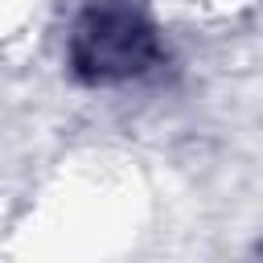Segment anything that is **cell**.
<instances>
[{"label":"cell","mask_w":263,"mask_h":263,"mask_svg":"<svg viewBox=\"0 0 263 263\" xmlns=\"http://www.w3.org/2000/svg\"><path fill=\"white\" fill-rule=\"evenodd\" d=\"M164 58L148 0H82L66 37L70 74L86 86H123L152 74Z\"/></svg>","instance_id":"1"}]
</instances>
